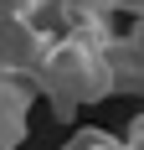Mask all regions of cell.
Wrapping results in <instances>:
<instances>
[{"label":"cell","instance_id":"6da1fadb","mask_svg":"<svg viewBox=\"0 0 144 150\" xmlns=\"http://www.w3.org/2000/svg\"><path fill=\"white\" fill-rule=\"evenodd\" d=\"M36 93L52 98L57 119H72L82 104H98L113 93V57L103 42H82V36H57L46 52L41 73H36Z\"/></svg>","mask_w":144,"mask_h":150},{"label":"cell","instance_id":"7a4b0ae2","mask_svg":"<svg viewBox=\"0 0 144 150\" xmlns=\"http://www.w3.org/2000/svg\"><path fill=\"white\" fill-rule=\"evenodd\" d=\"M52 42H57V36H52L41 21H26V16L0 11V73H5V78L36 83V73H41Z\"/></svg>","mask_w":144,"mask_h":150},{"label":"cell","instance_id":"3957f363","mask_svg":"<svg viewBox=\"0 0 144 150\" xmlns=\"http://www.w3.org/2000/svg\"><path fill=\"white\" fill-rule=\"evenodd\" d=\"M31 104H36V83L0 73V150H15L31 129Z\"/></svg>","mask_w":144,"mask_h":150},{"label":"cell","instance_id":"277c9868","mask_svg":"<svg viewBox=\"0 0 144 150\" xmlns=\"http://www.w3.org/2000/svg\"><path fill=\"white\" fill-rule=\"evenodd\" d=\"M108 57H113V93H144V26L118 31Z\"/></svg>","mask_w":144,"mask_h":150},{"label":"cell","instance_id":"5b68a950","mask_svg":"<svg viewBox=\"0 0 144 150\" xmlns=\"http://www.w3.org/2000/svg\"><path fill=\"white\" fill-rule=\"evenodd\" d=\"M124 145H129V150H144V114L129 124V129H124Z\"/></svg>","mask_w":144,"mask_h":150},{"label":"cell","instance_id":"8992f818","mask_svg":"<svg viewBox=\"0 0 144 150\" xmlns=\"http://www.w3.org/2000/svg\"><path fill=\"white\" fill-rule=\"evenodd\" d=\"M98 5H108V11H139L144 16V0H98Z\"/></svg>","mask_w":144,"mask_h":150},{"label":"cell","instance_id":"52a82bcc","mask_svg":"<svg viewBox=\"0 0 144 150\" xmlns=\"http://www.w3.org/2000/svg\"><path fill=\"white\" fill-rule=\"evenodd\" d=\"M139 26H144V21H139Z\"/></svg>","mask_w":144,"mask_h":150}]
</instances>
